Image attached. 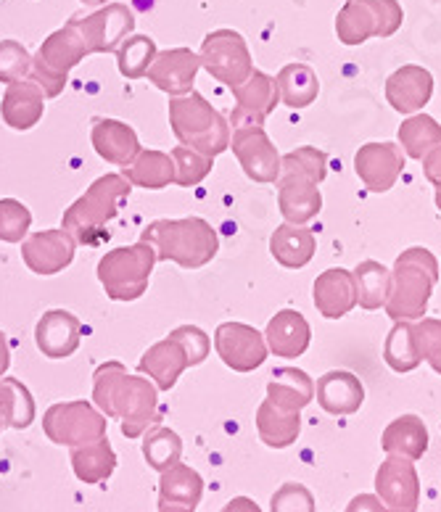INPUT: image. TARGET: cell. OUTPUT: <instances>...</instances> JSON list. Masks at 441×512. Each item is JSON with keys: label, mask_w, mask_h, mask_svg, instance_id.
I'll return each mask as SVG.
<instances>
[{"label": "cell", "mask_w": 441, "mask_h": 512, "mask_svg": "<svg viewBox=\"0 0 441 512\" xmlns=\"http://www.w3.org/2000/svg\"><path fill=\"white\" fill-rule=\"evenodd\" d=\"M8 367H11V346H8L6 333L0 330V378L8 373Z\"/></svg>", "instance_id": "obj_53"}, {"label": "cell", "mask_w": 441, "mask_h": 512, "mask_svg": "<svg viewBox=\"0 0 441 512\" xmlns=\"http://www.w3.org/2000/svg\"><path fill=\"white\" fill-rule=\"evenodd\" d=\"M72 22L85 37L90 53H117L135 30V16L125 3H106L90 16H77Z\"/></svg>", "instance_id": "obj_13"}, {"label": "cell", "mask_w": 441, "mask_h": 512, "mask_svg": "<svg viewBox=\"0 0 441 512\" xmlns=\"http://www.w3.org/2000/svg\"><path fill=\"white\" fill-rule=\"evenodd\" d=\"M156 267V251L146 241L119 246L101 256L98 280L111 301H138L148 291L151 272Z\"/></svg>", "instance_id": "obj_7"}, {"label": "cell", "mask_w": 441, "mask_h": 512, "mask_svg": "<svg viewBox=\"0 0 441 512\" xmlns=\"http://www.w3.org/2000/svg\"><path fill=\"white\" fill-rule=\"evenodd\" d=\"M375 497L386 512H418L420 478L415 462L399 454H389L375 473Z\"/></svg>", "instance_id": "obj_12"}, {"label": "cell", "mask_w": 441, "mask_h": 512, "mask_svg": "<svg viewBox=\"0 0 441 512\" xmlns=\"http://www.w3.org/2000/svg\"><path fill=\"white\" fill-rule=\"evenodd\" d=\"M74 254H77V241L64 227L40 230V233L27 235L22 241L24 264L40 278H51V275L67 270L74 262Z\"/></svg>", "instance_id": "obj_14"}, {"label": "cell", "mask_w": 441, "mask_h": 512, "mask_svg": "<svg viewBox=\"0 0 441 512\" xmlns=\"http://www.w3.org/2000/svg\"><path fill=\"white\" fill-rule=\"evenodd\" d=\"M399 146L405 156L420 161L431 148L441 146V125L428 114H410L399 125Z\"/></svg>", "instance_id": "obj_38"}, {"label": "cell", "mask_w": 441, "mask_h": 512, "mask_svg": "<svg viewBox=\"0 0 441 512\" xmlns=\"http://www.w3.org/2000/svg\"><path fill=\"white\" fill-rule=\"evenodd\" d=\"M270 512H315V497L304 483H283L272 494Z\"/></svg>", "instance_id": "obj_47"}, {"label": "cell", "mask_w": 441, "mask_h": 512, "mask_svg": "<svg viewBox=\"0 0 441 512\" xmlns=\"http://www.w3.org/2000/svg\"><path fill=\"white\" fill-rule=\"evenodd\" d=\"M278 209L286 222L307 225L323 209V193L309 177L283 172L278 177Z\"/></svg>", "instance_id": "obj_22"}, {"label": "cell", "mask_w": 441, "mask_h": 512, "mask_svg": "<svg viewBox=\"0 0 441 512\" xmlns=\"http://www.w3.org/2000/svg\"><path fill=\"white\" fill-rule=\"evenodd\" d=\"M0 402L6 404L8 410V428L24 431L35 423V399H32L30 388L24 386L19 378H6V375L0 378Z\"/></svg>", "instance_id": "obj_41"}, {"label": "cell", "mask_w": 441, "mask_h": 512, "mask_svg": "<svg viewBox=\"0 0 441 512\" xmlns=\"http://www.w3.org/2000/svg\"><path fill=\"white\" fill-rule=\"evenodd\" d=\"M93 404L109 420H119L127 439H140L159 415V388L151 378L130 375L117 359H109L93 373Z\"/></svg>", "instance_id": "obj_1"}, {"label": "cell", "mask_w": 441, "mask_h": 512, "mask_svg": "<svg viewBox=\"0 0 441 512\" xmlns=\"http://www.w3.org/2000/svg\"><path fill=\"white\" fill-rule=\"evenodd\" d=\"M93 56L77 24L67 22L61 30L45 37L40 51L32 56V80L43 88L45 98H59L74 66Z\"/></svg>", "instance_id": "obj_6"}, {"label": "cell", "mask_w": 441, "mask_h": 512, "mask_svg": "<svg viewBox=\"0 0 441 512\" xmlns=\"http://www.w3.org/2000/svg\"><path fill=\"white\" fill-rule=\"evenodd\" d=\"M156 53V40L148 35H130L125 43L117 48V66L119 74L127 80H140L146 77L151 64H154Z\"/></svg>", "instance_id": "obj_40"}, {"label": "cell", "mask_w": 441, "mask_h": 512, "mask_svg": "<svg viewBox=\"0 0 441 512\" xmlns=\"http://www.w3.org/2000/svg\"><path fill=\"white\" fill-rule=\"evenodd\" d=\"M122 175L130 180L133 188L164 191L175 183V161H172V154H164L156 148H140V154L127 167H122Z\"/></svg>", "instance_id": "obj_29"}, {"label": "cell", "mask_w": 441, "mask_h": 512, "mask_svg": "<svg viewBox=\"0 0 441 512\" xmlns=\"http://www.w3.org/2000/svg\"><path fill=\"white\" fill-rule=\"evenodd\" d=\"M130 191H133V185L125 175H117V172L101 175L64 212L61 227L72 235L77 246H96L106 235V225L117 220L119 209L127 201Z\"/></svg>", "instance_id": "obj_4"}, {"label": "cell", "mask_w": 441, "mask_h": 512, "mask_svg": "<svg viewBox=\"0 0 441 512\" xmlns=\"http://www.w3.org/2000/svg\"><path fill=\"white\" fill-rule=\"evenodd\" d=\"M80 3H85V6H93V8H101V6H106V3H111V0H80Z\"/></svg>", "instance_id": "obj_56"}, {"label": "cell", "mask_w": 441, "mask_h": 512, "mask_svg": "<svg viewBox=\"0 0 441 512\" xmlns=\"http://www.w3.org/2000/svg\"><path fill=\"white\" fill-rule=\"evenodd\" d=\"M302 175L309 177L312 183H323L328 177V154L320 148L312 146H299L294 151H288L286 156H280V175Z\"/></svg>", "instance_id": "obj_42"}, {"label": "cell", "mask_w": 441, "mask_h": 512, "mask_svg": "<svg viewBox=\"0 0 441 512\" xmlns=\"http://www.w3.org/2000/svg\"><path fill=\"white\" fill-rule=\"evenodd\" d=\"M317 404L323 407L328 415H354L365 402V386L354 373L346 370H331L315 383Z\"/></svg>", "instance_id": "obj_24"}, {"label": "cell", "mask_w": 441, "mask_h": 512, "mask_svg": "<svg viewBox=\"0 0 441 512\" xmlns=\"http://www.w3.org/2000/svg\"><path fill=\"white\" fill-rule=\"evenodd\" d=\"M246 177L254 183H278L280 154L265 127H230V146Z\"/></svg>", "instance_id": "obj_10"}, {"label": "cell", "mask_w": 441, "mask_h": 512, "mask_svg": "<svg viewBox=\"0 0 441 512\" xmlns=\"http://www.w3.org/2000/svg\"><path fill=\"white\" fill-rule=\"evenodd\" d=\"M344 512H386V507L381 505V499L375 497V494H360V497H354L349 502Z\"/></svg>", "instance_id": "obj_51"}, {"label": "cell", "mask_w": 441, "mask_h": 512, "mask_svg": "<svg viewBox=\"0 0 441 512\" xmlns=\"http://www.w3.org/2000/svg\"><path fill=\"white\" fill-rule=\"evenodd\" d=\"M8 428V410H6V404L0 402V433L6 431Z\"/></svg>", "instance_id": "obj_54"}, {"label": "cell", "mask_w": 441, "mask_h": 512, "mask_svg": "<svg viewBox=\"0 0 441 512\" xmlns=\"http://www.w3.org/2000/svg\"><path fill=\"white\" fill-rule=\"evenodd\" d=\"M170 336L175 338L177 344L183 346V352L185 357H188V365L191 367L206 362V357L212 352V338L206 336L199 325H177Z\"/></svg>", "instance_id": "obj_46"}, {"label": "cell", "mask_w": 441, "mask_h": 512, "mask_svg": "<svg viewBox=\"0 0 441 512\" xmlns=\"http://www.w3.org/2000/svg\"><path fill=\"white\" fill-rule=\"evenodd\" d=\"M188 367L191 365H188V357H185L183 346L177 344L172 336L156 341L154 346H148L138 362L140 375H148V378L156 383L159 391H170V388H175V383L180 381V375H183Z\"/></svg>", "instance_id": "obj_25"}, {"label": "cell", "mask_w": 441, "mask_h": 512, "mask_svg": "<svg viewBox=\"0 0 441 512\" xmlns=\"http://www.w3.org/2000/svg\"><path fill=\"white\" fill-rule=\"evenodd\" d=\"M204 494V478L193 468L175 462L172 468L162 470L159 478V505H183L196 510Z\"/></svg>", "instance_id": "obj_32"}, {"label": "cell", "mask_w": 441, "mask_h": 512, "mask_svg": "<svg viewBox=\"0 0 441 512\" xmlns=\"http://www.w3.org/2000/svg\"><path fill=\"white\" fill-rule=\"evenodd\" d=\"M312 301L325 320H341L349 315L357 307V286H354L352 272L344 267L320 272L312 286Z\"/></svg>", "instance_id": "obj_21"}, {"label": "cell", "mask_w": 441, "mask_h": 512, "mask_svg": "<svg viewBox=\"0 0 441 512\" xmlns=\"http://www.w3.org/2000/svg\"><path fill=\"white\" fill-rule=\"evenodd\" d=\"M317 249L315 233L307 225H294V222H283L275 227L270 235V254L272 259L286 267V270H302L312 262Z\"/></svg>", "instance_id": "obj_27"}, {"label": "cell", "mask_w": 441, "mask_h": 512, "mask_svg": "<svg viewBox=\"0 0 441 512\" xmlns=\"http://www.w3.org/2000/svg\"><path fill=\"white\" fill-rule=\"evenodd\" d=\"M32 74V53L19 40H0V82L11 85Z\"/></svg>", "instance_id": "obj_45"}, {"label": "cell", "mask_w": 441, "mask_h": 512, "mask_svg": "<svg viewBox=\"0 0 441 512\" xmlns=\"http://www.w3.org/2000/svg\"><path fill=\"white\" fill-rule=\"evenodd\" d=\"M383 362L394 373H412L423 362L415 322L402 320L391 328V333L386 336V344H383Z\"/></svg>", "instance_id": "obj_35"}, {"label": "cell", "mask_w": 441, "mask_h": 512, "mask_svg": "<svg viewBox=\"0 0 441 512\" xmlns=\"http://www.w3.org/2000/svg\"><path fill=\"white\" fill-rule=\"evenodd\" d=\"M336 35L344 45H362L378 37V19L370 0H346L336 16Z\"/></svg>", "instance_id": "obj_36"}, {"label": "cell", "mask_w": 441, "mask_h": 512, "mask_svg": "<svg viewBox=\"0 0 441 512\" xmlns=\"http://www.w3.org/2000/svg\"><path fill=\"white\" fill-rule=\"evenodd\" d=\"M439 275V262L428 249L412 246V249L402 251L394 262V270H391V293L386 307H383L386 315L394 322L423 320Z\"/></svg>", "instance_id": "obj_3"}, {"label": "cell", "mask_w": 441, "mask_h": 512, "mask_svg": "<svg viewBox=\"0 0 441 512\" xmlns=\"http://www.w3.org/2000/svg\"><path fill=\"white\" fill-rule=\"evenodd\" d=\"M278 82V96L288 109H307L320 96V80L317 72L307 64H286L275 77Z\"/></svg>", "instance_id": "obj_33"}, {"label": "cell", "mask_w": 441, "mask_h": 512, "mask_svg": "<svg viewBox=\"0 0 441 512\" xmlns=\"http://www.w3.org/2000/svg\"><path fill=\"white\" fill-rule=\"evenodd\" d=\"M201 69V56L191 48H170L156 53L154 64L148 69V82L170 98L191 93L196 74Z\"/></svg>", "instance_id": "obj_17"}, {"label": "cell", "mask_w": 441, "mask_h": 512, "mask_svg": "<svg viewBox=\"0 0 441 512\" xmlns=\"http://www.w3.org/2000/svg\"><path fill=\"white\" fill-rule=\"evenodd\" d=\"M381 449L386 454H399L407 460H420L428 449V428L418 415H402L386 425L381 436Z\"/></svg>", "instance_id": "obj_30"}, {"label": "cell", "mask_w": 441, "mask_h": 512, "mask_svg": "<svg viewBox=\"0 0 441 512\" xmlns=\"http://www.w3.org/2000/svg\"><path fill=\"white\" fill-rule=\"evenodd\" d=\"M201 69L209 72L225 88H238L249 80L254 72V59H251L246 37L236 30H214L204 37L201 43Z\"/></svg>", "instance_id": "obj_9"}, {"label": "cell", "mask_w": 441, "mask_h": 512, "mask_svg": "<svg viewBox=\"0 0 441 512\" xmlns=\"http://www.w3.org/2000/svg\"><path fill=\"white\" fill-rule=\"evenodd\" d=\"M90 140H93L96 154L114 167H127L140 154L138 132L119 119H96Z\"/></svg>", "instance_id": "obj_26"}, {"label": "cell", "mask_w": 441, "mask_h": 512, "mask_svg": "<svg viewBox=\"0 0 441 512\" xmlns=\"http://www.w3.org/2000/svg\"><path fill=\"white\" fill-rule=\"evenodd\" d=\"M354 172L370 193H389L405 172V151L399 143H365L354 154Z\"/></svg>", "instance_id": "obj_15"}, {"label": "cell", "mask_w": 441, "mask_h": 512, "mask_svg": "<svg viewBox=\"0 0 441 512\" xmlns=\"http://www.w3.org/2000/svg\"><path fill=\"white\" fill-rule=\"evenodd\" d=\"M170 154L175 161V185H180V188H193V185L204 183L214 167L212 156L199 154L196 148L175 146Z\"/></svg>", "instance_id": "obj_43"}, {"label": "cell", "mask_w": 441, "mask_h": 512, "mask_svg": "<svg viewBox=\"0 0 441 512\" xmlns=\"http://www.w3.org/2000/svg\"><path fill=\"white\" fill-rule=\"evenodd\" d=\"M257 433L270 449L291 447L302 433V412L280 410L265 399L257 410Z\"/></svg>", "instance_id": "obj_31"}, {"label": "cell", "mask_w": 441, "mask_h": 512, "mask_svg": "<svg viewBox=\"0 0 441 512\" xmlns=\"http://www.w3.org/2000/svg\"><path fill=\"white\" fill-rule=\"evenodd\" d=\"M180 454H183V441L172 428L151 425L143 433V457H146L148 468L162 473V470L172 468L175 462H180Z\"/></svg>", "instance_id": "obj_39"}, {"label": "cell", "mask_w": 441, "mask_h": 512, "mask_svg": "<svg viewBox=\"0 0 441 512\" xmlns=\"http://www.w3.org/2000/svg\"><path fill=\"white\" fill-rule=\"evenodd\" d=\"M420 341V354L426 359L434 373L441 375V320L436 317H423L415 322Z\"/></svg>", "instance_id": "obj_48"}, {"label": "cell", "mask_w": 441, "mask_h": 512, "mask_svg": "<svg viewBox=\"0 0 441 512\" xmlns=\"http://www.w3.org/2000/svg\"><path fill=\"white\" fill-rule=\"evenodd\" d=\"M220 512H262V510H259V505L254 502V499L236 497V499H230L228 505L222 507Z\"/></svg>", "instance_id": "obj_52"}, {"label": "cell", "mask_w": 441, "mask_h": 512, "mask_svg": "<svg viewBox=\"0 0 441 512\" xmlns=\"http://www.w3.org/2000/svg\"><path fill=\"white\" fill-rule=\"evenodd\" d=\"M43 431L59 447H88V444L106 436L109 417L103 415L96 404L85 402V399L59 402L45 410Z\"/></svg>", "instance_id": "obj_8"}, {"label": "cell", "mask_w": 441, "mask_h": 512, "mask_svg": "<svg viewBox=\"0 0 441 512\" xmlns=\"http://www.w3.org/2000/svg\"><path fill=\"white\" fill-rule=\"evenodd\" d=\"M233 96H236V109L230 114V127H265V119L280 103L275 77L259 72V69H254L243 85L233 88Z\"/></svg>", "instance_id": "obj_16"}, {"label": "cell", "mask_w": 441, "mask_h": 512, "mask_svg": "<svg viewBox=\"0 0 441 512\" xmlns=\"http://www.w3.org/2000/svg\"><path fill=\"white\" fill-rule=\"evenodd\" d=\"M265 341L267 349L275 357L296 359L309 349L312 328H309L307 317L302 312H296V309H280L278 315L267 322Z\"/></svg>", "instance_id": "obj_23"}, {"label": "cell", "mask_w": 441, "mask_h": 512, "mask_svg": "<svg viewBox=\"0 0 441 512\" xmlns=\"http://www.w3.org/2000/svg\"><path fill=\"white\" fill-rule=\"evenodd\" d=\"M214 349L217 357L236 373H254L257 367L265 365L267 341L265 333L251 328L246 322H222L214 330Z\"/></svg>", "instance_id": "obj_11"}, {"label": "cell", "mask_w": 441, "mask_h": 512, "mask_svg": "<svg viewBox=\"0 0 441 512\" xmlns=\"http://www.w3.org/2000/svg\"><path fill=\"white\" fill-rule=\"evenodd\" d=\"M32 212L16 198H0V241L22 243L30 235Z\"/></svg>", "instance_id": "obj_44"}, {"label": "cell", "mask_w": 441, "mask_h": 512, "mask_svg": "<svg viewBox=\"0 0 441 512\" xmlns=\"http://www.w3.org/2000/svg\"><path fill=\"white\" fill-rule=\"evenodd\" d=\"M170 127L180 146L212 159L230 146V122L196 90L170 98Z\"/></svg>", "instance_id": "obj_5"}, {"label": "cell", "mask_w": 441, "mask_h": 512, "mask_svg": "<svg viewBox=\"0 0 441 512\" xmlns=\"http://www.w3.org/2000/svg\"><path fill=\"white\" fill-rule=\"evenodd\" d=\"M436 209L441 212V188H436Z\"/></svg>", "instance_id": "obj_57"}, {"label": "cell", "mask_w": 441, "mask_h": 512, "mask_svg": "<svg viewBox=\"0 0 441 512\" xmlns=\"http://www.w3.org/2000/svg\"><path fill=\"white\" fill-rule=\"evenodd\" d=\"M434 96V74L426 66L405 64L386 80V101L399 114H418Z\"/></svg>", "instance_id": "obj_19"}, {"label": "cell", "mask_w": 441, "mask_h": 512, "mask_svg": "<svg viewBox=\"0 0 441 512\" xmlns=\"http://www.w3.org/2000/svg\"><path fill=\"white\" fill-rule=\"evenodd\" d=\"M140 241L154 246L156 262H175L183 270H199L220 251V235L201 217L154 220L140 233Z\"/></svg>", "instance_id": "obj_2"}, {"label": "cell", "mask_w": 441, "mask_h": 512, "mask_svg": "<svg viewBox=\"0 0 441 512\" xmlns=\"http://www.w3.org/2000/svg\"><path fill=\"white\" fill-rule=\"evenodd\" d=\"M35 344L48 359L72 357L82 344V322L69 309H48L35 325Z\"/></svg>", "instance_id": "obj_18"}, {"label": "cell", "mask_w": 441, "mask_h": 512, "mask_svg": "<svg viewBox=\"0 0 441 512\" xmlns=\"http://www.w3.org/2000/svg\"><path fill=\"white\" fill-rule=\"evenodd\" d=\"M45 93L32 77L16 80L6 85V93L0 98V117L6 127L16 132H27L43 119L45 114Z\"/></svg>", "instance_id": "obj_20"}, {"label": "cell", "mask_w": 441, "mask_h": 512, "mask_svg": "<svg viewBox=\"0 0 441 512\" xmlns=\"http://www.w3.org/2000/svg\"><path fill=\"white\" fill-rule=\"evenodd\" d=\"M370 6H373L375 19H378V37L386 40V37L397 35L402 22H405V11L399 6V0H370Z\"/></svg>", "instance_id": "obj_49"}, {"label": "cell", "mask_w": 441, "mask_h": 512, "mask_svg": "<svg viewBox=\"0 0 441 512\" xmlns=\"http://www.w3.org/2000/svg\"><path fill=\"white\" fill-rule=\"evenodd\" d=\"M267 399L280 410L302 412L315 399V381L299 367H278L267 383Z\"/></svg>", "instance_id": "obj_28"}, {"label": "cell", "mask_w": 441, "mask_h": 512, "mask_svg": "<svg viewBox=\"0 0 441 512\" xmlns=\"http://www.w3.org/2000/svg\"><path fill=\"white\" fill-rule=\"evenodd\" d=\"M69 462H72L74 476L90 486L103 483L117 470V454L111 449L109 436L93 441L88 447H74Z\"/></svg>", "instance_id": "obj_34"}, {"label": "cell", "mask_w": 441, "mask_h": 512, "mask_svg": "<svg viewBox=\"0 0 441 512\" xmlns=\"http://www.w3.org/2000/svg\"><path fill=\"white\" fill-rule=\"evenodd\" d=\"M159 512H193L183 505H159Z\"/></svg>", "instance_id": "obj_55"}, {"label": "cell", "mask_w": 441, "mask_h": 512, "mask_svg": "<svg viewBox=\"0 0 441 512\" xmlns=\"http://www.w3.org/2000/svg\"><path fill=\"white\" fill-rule=\"evenodd\" d=\"M354 286H357V304L362 309H381L386 307L391 293V270L381 262L365 259L354 267Z\"/></svg>", "instance_id": "obj_37"}, {"label": "cell", "mask_w": 441, "mask_h": 512, "mask_svg": "<svg viewBox=\"0 0 441 512\" xmlns=\"http://www.w3.org/2000/svg\"><path fill=\"white\" fill-rule=\"evenodd\" d=\"M423 175L434 188H441V146L431 148L426 156H423Z\"/></svg>", "instance_id": "obj_50"}]
</instances>
